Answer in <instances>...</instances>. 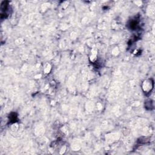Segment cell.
Instances as JSON below:
<instances>
[{
  "mask_svg": "<svg viewBox=\"0 0 155 155\" xmlns=\"http://www.w3.org/2000/svg\"><path fill=\"white\" fill-rule=\"evenodd\" d=\"M153 88V81L151 80H145L142 84V89L144 92H149Z\"/></svg>",
  "mask_w": 155,
  "mask_h": 155,
  "instance_id": "6da1fadb",
  "label": "cell"
}]
</instances>
